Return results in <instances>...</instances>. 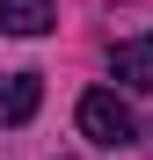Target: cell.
Listing matches in <instances>:
<instances>
[{
    "label": "cell",
    "instance_id": "1",
    "mask_svg": "<svg viewBox=\"0 0 153 160\" xmlns=\"http://www.w3.org/2000/svg\"><path fill=\"white\" fill-rule=\"evenodd\" d=\"M73 117H80V138L110 146V153H117V146H139V109H131L117 88H88Z\"/></svg>",
    "mask_w": 153,
    "mask_h": 160
},
{
    "label": "cell",
    "instance_id": "3",
    "mask_svg": "<svg viewBox=\"0 0 153 160\" xmlns=\"http://www.w3.org/2000/svg\"><path fill=\"white\" fill-rule=\"evenodd\" d=\"M44 102V73H8L0 80V124H29Z\"/></svg>",
    "mask_w": 153,
    "mask_h": 160
},
{
    "label": "cell",
    "instance_id": "2",
    "mask_svg": "<svg viewBox=\"0 0 153 160\" xmlns=\"http://www.w3.org/2000/svg\"><path fill=\"white\" fill-rule=\"evenodd\" d=\"M110 73L124 80V88L153 95V29H146V37H124V44L110 51Z\"/></svg>",
    "mask_w": 153,
    "mask_h": 160
},
{
    "label": "cell",
    "instance_id": "4",
    "mask_svg": "<svg viewBox=\"0 0 153 160\" xmlns=\"http://www.w3.org/2000/svg\"><path fill=\"white\" fill-rule=\"evenodd\" d=\"M51 22H59L51 0H0V29H8V37H44Z\"/></svg>",
    "mask_w": 153,
    "mask_h": 160
}]
</instances>
